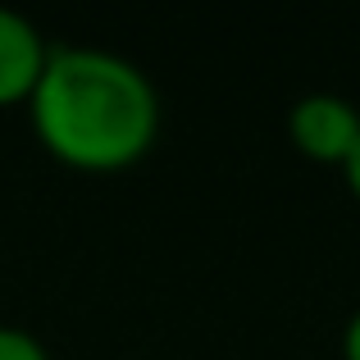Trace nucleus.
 I'll use <instances>...</instances> for the list:
<instances>
[{
    "label": "nucleus",
    "instance_id": "obj_1",
    "mask_svg": "<svg viewBox=\"0 0 360 360\" xmlns=\"http://www.w3.org/2000/svg\"><path fill=\"white\" fill-rule=\"evenodd\" d=\"M41 150L78 174H119L155 150L160 91L132 60L101 46H60L27 101Z\"/></svg>",
    "mask_w": 360,
    "mask_h": 360
},
{
    "label": "nucleus",
    "instance_id": "obj_5",
    "mask_svg": "<svg viewBox=\"0 0 360 360\" xmlns=\"http://www.w3.org/2000/svg\"><path fill=\"white\" fill-rule=\"evenodd\" d=\"M342 360H360V310L347 319V328H342Z\"/></svg>",
    "mask_w": 360,
    "mask_h": 360
},
{
    "label": "nucleus",
    "instance_id": "obj_6",
    "mask_svg": "<svg viewBox=\"0 0 360 360\" xmlns=\"http://www.w3.org/2000/svg\"><path fill=\"white\" fill-rule=\"evenodd\" d=\"M342 178H347V192H352L356 201H360V146L352 150V160L342 165Z\"/></svg>",
    "mask_w": 360,
    "mask_h": 360
},
{
    "label": "nucleus",
    "instance_id": "obj_4",
    "mask_svg": "<svg viewBox=\"0 0 360 360\" xmlns=\"http://www.w3.org/2000/svg\"><path fill=\"white\" fill-rule=\"evenodd\" d=\"M0 360H51L46 342L18 324H0Z\"/></svg>",
    "mask_w": 360,
    "mask_h": 360
},
{
    "label": "nucleus",
    "instance_id": "obj_3",
    "mask_svg": "<svg viewBox=\"0 0 360 360\" xmlns=\"http://www.w3.org/2000/svg\"><path fill=\"white\" fill-rule=\"evenodd\" d=\"M46 60H51V46H46L41 27L0 5V110L32 101Z\"/></svg>",
    "mask_w": 360,
    "mask_h": 360
},
{
    "label": "nucleus",
    "instance_id": "obj_2",
    "mask_svg": "<svg viewBox=\"0 0 360 360\" xmlns=\"http://www.w3.org/2000/svg\"><path fill=\"white\" fill-rule=\"evenodd\" d=\"M288 137L297 155L342 169L360 146V110L333 91H310L288 110Z\"/></svg>",
    "mask_w": 360,
    "mask_h": 360
}]
</instances>
